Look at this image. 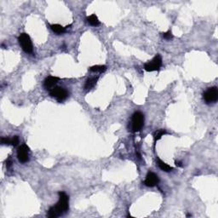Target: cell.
<instances>
[{
  "label": "cell",
  "instance_id": "1",
  "mask_svg": "<svg viewBox=\"0 0 218 218\" xmlns=\"http://www.w3.org/2000/svg\"><path fill=\"white\" fill-rule=\"evenodd\" d=\"M59 201L55 206L49 208L47 216L49 218H56L67 212L69 208V198L64 192H59Z\"/></svg>",
  "mask_w": 218,
  "mask_h": 218
},
{
  "label": "cell",
  "instance_id": "2",
  "mask_svg": "<svg viewBox=\"0 0 218 218\" xmlns=\"http://www.w3.org/2000/svg\"><path fill=\"white\" fill-rule=\"evenodd\" d=\"M144 125V115L141 112H135L131 118V130L138 132Z\"/></svg>",
  "mask_w": 218,
  "mask_h": 218
},
{
  "label": "cell",
  "instance_id": "3",
  "mask_svg": "<svg viewBox=\"0 0 218 218\" xmlns=\"http://www.w3.org/2000/svg\"><path fill=\"white\" fill-rule=\"evenodd\" d=\"M49 95H50V96L56 98L58 102H63V101H65V100L68 98V90H66V89H64V88L57 86V87H54L53 89L50 90V91H49Z\"/></svg>",
  "mask_w": 218,
  "mask_h": 218
},
{
  "label": "cell",
  "instance_id": "4",
  "mask_svg": "<svg viewBox=\"0 0 218 218\" xmlns=\"http://www.w3.org/2000/svg\"><path fill=\"white\" fill-rule=\"evenodd\" d=\"M18 41L20 43V45L21 46L22 49L26 53H32L33 52V44L31 41V38L28 34L23 33L19 36Z\"/></svg>",
  "mask_w": 218,
  "mask_h": 218
},
{
  "label": "cell",
  "instance_id": "5",
  "mask_svg": "<svg viewBox=\"0 0 218 218\" xmlns=\"http://www.w3.org/2000/svg\"><path fill=\"white\" fill-rule=\"evenodd\" d=\"M204 100L206 103H213L217 101L218 99V90L216 87H211L208 88L203 95Z\"/></svg>",
  "mask_w": 218,
  "mask_h": 218
},
{
  "label": "cell",
  "instance_id": "6",
  "mask_svg": "<svg viewBox=\"0 0 218 218\" xmlns=\"http://www.w3.org/2000/svg\"><path fill=\"white\" fill-rule=\"evenodd\" d=\"M162 66V58L159 55H157L153 60L144 65L145 70L147 72L158 71Z\"/></svg>",
  "mask_w": 218,
  "mask_h": 218
},
{
  "label": "cell",
  "instance_id": "7",
  "mask_svg": "<svg viewBox=\"0 0 218 218\" xmlns=\"http://www.w3.org/2000/svg\"><path fill=\"white\" fill-rule=\"evenodd\" d=\"M28 152H29V147H27V145L23 143L22 145H21L17 150V157L19 159L20 162L21 163H26L29 160V155H28Z\"/></svg>",
  "mask_w": 218,
  "mask_h": 218
},
{
  "label": "cell",
  "instance_id": "8",
  "mask_svg": "<svg viewBox=\"0 0 218 218\" xmlns=\"http://www.w3.org/2000/svg\"><path fill=\"white\" fill-rule=\"evenodd\" d=\"M158 181H159V179H158V176L156 175L154 172H148L146 177V179L144 181V184L145 186L147 187H149V188H153V187H155L156 185L158 184Z\"/></svg>",
  "mask_w": 218,
  "mask_h": 218
},
{
  "label": "cell",
  "instance_id": "9",
  "mask_svg": "<svg viewBox=\"0 0 218 218\" xmlns=\"http://www.w3.org/2000/svg\"><path fill=\"white\" fill-rule=\"evenodd\" d=\"M60 80L59 78L57 77H53V76H49L45 79L44 82V87L46 90H51L53 89L55 85L58 83V81Z\"/></svg>",
  "mask_w": 218,
  "mask_h": 218
},
{
  "label": "cell",
  "instance_id": "10",
  "mask_svg": "<svg viewBox=\"0 0 218 218\" xmlns=\"http://www.w3.org/2000/svg\"><path fill=\"white\" fill-rule=\"evenodd\" d=\"M98 80V77H93V78H90L86 80L85 84H84V90H91L93 87L96 84V82Z\"/></svg>",
  "mask_w": 218,
  "mask_h": 218
},
{
  "label": "cell",
  "instance_id": "11",
  "mask_svg": "<svg viewBox=\"0 0 218 218\" xmlns=\"http://www.w3.org/2000/svg\"><path fill=\"white\" fill-rule=\"evenodd\" d=\"M158 165L162 170H164V171H165V172H169V171H171V170L173 169V168H172L171 166L168 165L167 164H165V162L162 161L161 159H159V158H158Z\"/></svg>",
  "mask_w": 218,
  "mask_h": 218
},
{
  "label": "cell",
  "instance_id": "12",
  "mask_svg": "<svg viewBox=\"0 0 218 218\" xmlns=\"http://www.w3.org/2000/svg\"><path fill=\"white\" fill-rule=\"evenodd\" d=\"M50 27H51V29H52L53 32L57 34L64 33L65 32H66V28L63 27L62 26L59 25V24H54V25H51Z\"/></svg>",
  "mask_w": 218,
  "mask_h": 218
},
{
  "label": "cell",
  "instance_id": "13",
  "mask_svg": "<svg viewBox=\"0 0 218 218\" xmlns=\"http://www.w3.org/2000/svg\"><path fill=\"white\" fill-rule=\"evenodd\" d=\"M87 21L89 22V24H90L91 26H96L98 25H100V21L98 20L97 16L95 15H91L90 16L87 17Z\"/></svg>",
  "mask_w": 218,
  "mask_h": 218
},
{
  "label": "cell",
  "instance_id": "14",
  "mask_svg": "<svg viewBox=\"0 0 218 218\" xmlns=\"http://www.w3.org/2000/svg\"><path fill=\"white\" fill-rule=\"evenodd\" d=\"M90 70L91 72H103L107 70V67L104 65H96V66H93L90 68Z\"/></svg>",
  "mask_w": 218,
  "mask_h": 218
},
{
  "label": "cell",
  "instance_id": "15",
  "mask_svg": "<svg viewBox=\"0 0 218 218\" xmlns=\"http://www.w3.org/2000/svg\"><path fill=\"white\" fill-rule=\"evenodd\" d=\"M167 134L165 130H157V131L154 133V140L155 141H158V140L161 139L162 136H164L165 135Z\"/></svg>",
  "mask_w": 218,
  "mask_h": 218
},
{
  "label": "cell",
  "instance_id": "16",
  "mask_svg": "<svg viewBox=\"0 0 218 218\" xmlns=\"http://www.w3.org/2000/svg\"><path fill=\"white\" fill-rule=\"evenodd\" d=\"M18 143H19V137L17 135H15L14 137H12L11 141H10V145L15 147V146L18 145Z\"/></svg>",
  "mask_w": 218,
  "mask_h": 218
},
{
  "label": "cell",
  "instance_id": "17",
  "mask_svg": "<svg viewBox=\"0 0 218 218\" xmlns=\"http://www.w3.org/2000/svg\"><path fill=\"white\" fill-rule=\"evenodd\" d=\"M163 37H164V38H165V39H167V40H169V39H171V38H173V34H172V33H171L170 31H168L167 33H163Z\"/></svg>",
  "mask_w": 218,
  "mask_h": 218
},
{
  "label": "cell",
  "instance_id": "18",
  "mask_svg": "<svg viewBox=\"0 0 218 218\" xmlns=\"http://www.w3.org/2000/svg\"><path fill=\"white\" fill-rule=\"evenodd\" d=\"M10 141L11 138H9V137H3L1 139V142L4 145H10Z\"/></svg>",
  "mask_w": 218,
  "mask_h": 218
},
{
  "label": "cell",
  "instance_id": "19",
  "mask_svg": "<svg viewBox=\"0 0 218 218\" xmlns=\"http://www.w3.org/2000/svg\"><path fill=\"white\" fill-rule=\"evenodd\" d=\"M11 164H12L11 158H8L7 161H6V165H7V168H9V167H10V165H11Z\"/></svg>",
  "mask_w": 218,
  "mask_h": 218
},
{
  "label": "cell",
  "instance_id": "20",
  "mask_svg": "<svg viewBox=\"0 0 218 218\" xmlns=\"http://www.w3.org/2000/svg\"><path fill=\"white\" fill-rule=\"evenodd\" d=\"M176 165H177V166H179V167H181V166H182L181 162H176Z\"/></svg>",
  "mask_w": 218,
  "mask_h": 218
}]
</instances>
